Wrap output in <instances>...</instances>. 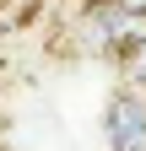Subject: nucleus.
I'll return each mask as SVG.
<instances>
[{
  "label": "nucleus",
  "instance_id": "f257e3e1",
  "mask_svg": "<svg viewBox=\"0 0 146 151\" xmlns=\"http://www.w3.org/2000/svg\"><path fill=\"white\" fill-rule=\"evenodd\" d=\"M103 135H108V151H146V92L124 86L108 97Z\"/></svg>",
  "mask_w": 146,
  "mask_h": 151
},
{
  "label": "nucleus",
  "instance_id": "f03ea898",
  "mask_svg": "<svg viewBox=\"0 0 146 151\" xmlns=\"http://www.w3.org/2000/svg\"><path fill=\"white\" fill-rule=\"evenodd\" d=\"M119 11H135V16H146V0H114Z\"/></svg>",
  "mask_w": 146,
  "mask_h": 151
},
{
  "label": "nucleus",
  "instance_id": "7ed1b4c3",
  "mask_svg": "<svg viewBox=\"0 0 146 151\" xmlns=\"http://www.w3.org/2000/svg\"><path fill=\"white\" fill-rule=\"evenodd\" d=\"M6 6H11V11H33L38 0H6Z\"/></svg>",
  "mask_w": 146,
  "mask_h": 151
}]
</instances>
